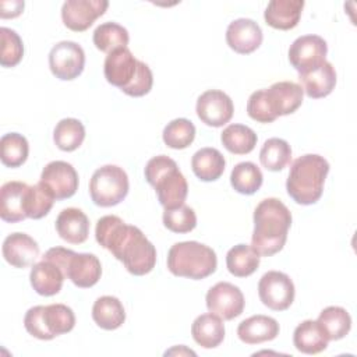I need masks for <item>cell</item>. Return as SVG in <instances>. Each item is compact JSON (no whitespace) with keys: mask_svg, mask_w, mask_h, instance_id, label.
Returning a JSON list of instances; mask_svg holds the SVG:
<instances>
[{"mask_svg":"<svg viewBox=\"0 0 357 357\" xmlns=\"http://www.w3.org/2000/svg\"><path fill=\"white\" fill-rule=\"evenodd\" d=\"M96 241L121 261L135 276L149 273L156 264V248L135 226L127 225L116 215L102 216L96 222Z\"/></svg>","mask_w":357,"mask_h":357,"instance_id":"1","label":"cell"},{"mask_svg":"<svg viewBox=\"0 0 357 357\" xmlns=\"http://www.w3.org/2000/svg\"><path fill=\"white\" fill-rule=\"evenodd\" d=\"M290 226L291 213L280 199H262L254 211L252 250L259 257H271L279 252L286 244Z\"/></svg>","mask_w":357,"mask_h":357,"instance_id":"2","label":"cell"},{"mask_svg":"<svg viewBox=\"0 0 357 357\" xmlns=\"http://www.w3.org/2000/svg\"><path fill=\"white\" fill-rule=\"evenodd\" d=\"M328 173L329 163L324 156L307 153L297 158L286 181L287 194L300 205L315 204L322 195Z\"/></svg>","mask_w":357,"mask_h":357,"instance_id":"3","label":"cell"},{"mask_svg":"<svg viewBox=\"0 0 357 357\" xmlns=\"http://www.w3.org/2000/svg\"><path fill=\"white\" fill-rule=\"evenodd\" d=\"M145 178L155 188L165 209H173L184 204L188 184L172 158L158 155L149 159L145 166Z\"/></svg>","mask_w":357,"mask_h":357,"instance_id":"4","label":"cell"},{"mask_svg":"<svg viewBox=\"0 0 357 357\" xmlns=\"http://www.w3.org/2000/svg\"><path fill=\"white\" fill-rule=\"evenodd\" d=\"M216 266L215 251L198 241L176 243L167 254V269L178 278L205 279L216 271Z\"/></svg>","mask_w":357,"mask_h":357,"instance_id":"5","label":"cell"},{"mask_svg":"<svg viewBox=\"0 0 357 357\" xmlns=\"http://www.w3.org/2000/svg\"><path fill=\"white\" fill-rule=\"evenodd\" d=\"M127 173L116 165H105L96 169L89 181V194L98 206H114L128 194Z\"/></svg>","mask_w":357,"mask_h":357,"instance_id":"6","label":"cell"},{"mask_svg":"<svg viewBox=\"0 0 357 357\" xmlns=\"http://www.w3.org/2000/svg\"><path fill=\"white\" fill-rule=\"evenodd\" d=\"M294 283L289 275L269 271L259 279L258 296L264 305L273 311L287 310L294 300Z\"/></svg>","mask_w":357,"mask_h":357,"instance_id":"7","label":"cell"},{"mask_svg":"<svg viewBox=\"0 0 357 357\" xmlns=\"http://www.w3.org/2000/svg\"><path fill=\"white\" fill-rule=\"evenodd\" d=\"M84 49L71 40L56 43L49 53V67L52 74L61 81L75 79L84 71Z\"/></svg>","mask_w":357,"mask_h":357,"instance_id":"8","label":"cell"},{"mask_svg":"<svg viewBox=\"0 0 357 357\" xmlns=\"http://www.w3.org/2000/svg\"><path fill=\"white\" fill-rule=\"evenodd\" d=\"M205 301L209 312L226 321L241 315L245 303L241 290L229 282H219L212 286L206 293Z\"/></svg>","mask_w":357,"mask_h":357,"instance_id":"9","label":"cell"},{"mask_svg":"<svg viewBox=\"0 0 357 357\" xmlns=\"http://www.w3.org/2000/svg\"><path fill=\"white\" fill-rule=\"evenodd\" d=\"M328 45L318 35L298 36L289 47V61L298 71L305 73L325 61Z\"/></svg>","mask_w":357,"mask_h":357,"instance_id":"10","label":"cell"},{"mask_svg":"<svg viewBox=\"0 0 357 357\" xmlns=\"http://www.w3.org/2000/svg\"><path fill=\"white\" fill-rule=\"evenodd\" d=\"M39 183L43 184L56 199H66L73 197L78 190V173L73 165L64 160H53L43 167Z\"/></svg>","mask_w":357,"mask_h":357,"instance_id":"11","label":"cell"},{"mask_svg":"<svg viewBox=\"0 0 357 357\" xmlns=\"http://www.w3.org/2000/svg\"><path fill=\"white\" fill-rule=\"evenodd\" d=\"M195 110L199 120L206 126L222 127L231 120L234 105L223 91L209 89L199 95Z\"/></svg>","mask_w":357,"mask_h":357,"instance_id":"12","label":"cell"},{"mask_svg":"<svg viewBox=\"0 0 357 357\" xmlns=\"http://www.w3.org/2000/svg\"><path fill=\"white\" fill-rule=\"evenodd\" d=\"M107 7L106 0H67L61 7V20L68 29L82 32L103 15Z\"/></svg>","mask_w":357,"mask_h":357,"instance_id":"13","label":"cell"},{"mask_svg":"<svg viewBox=\"0 0 357 357\" xmlns=\"http://www.w3.org/2000/svg\"><path fill=\"white\" fill-rule=\"evenodd\" d=\"M138 63L139 60L132 56L128 47H120L110 52L103 64L106 81L121 91L126 89L138 71Z\"/></svg>","mask_w":357,"mask_h":357,"instance_id":"14","label":"cell"},{"mask_svg":"<svg viewBox=\"0 0 357 357\" xmlns=\"http://www.w3.org/2000/svg\"><path fill=\"white\" fill-rule=\"evenodd\" d=\"M268 106L273 116H287L294 113L303 103V88L291 81H279L264 89Z\"/></svg>","mask_w":357,"mask_h":357,"instance_id":"15","label":"cell"},{"mask_svg":"<svg viewBox=\"0 0 357 357\" xmlns=\"http://www.w3.org/2000/svg\"><path fill=\"white\" fill-rule=\"evenodd\" d=\"M261 26L250 18H238L229 24L226 29V42L231 50L240 54L255 52L262 43Z\"/></svg>","mask_w":357,"mask_h":357,"instance_id":"16","label":"cell"},{"mask_svg":"<svg viewBox=\"0 0 357 357\" xmlns=\"http://www.w3.org/2000/svg\"><path fill=\"white\" fill-rule=\"evenodd\" d=\"M29 185L22 181H7L0 190V218L8 223L26 219V194Z\"/></svg>","mask_w":357,"mask_h":357,"instance_id":"17","label":"cell"},{"mask_svg":"<svg viewBox=\"0 0 357 357\" xmlns=\"http://www.w3.org/2000/svg\"><path fill=\"white\" fill-rule=\"evenodd\" d=\"M3 257L15 268H26L35 264L39 257L38 243L25 233H11L3 241Z\"/></svg>","mask_w":357,"mask_h":357,"instance_id":"18","label":"cell"},{"mask_svg":"<svg viewBox=\"0 0 357 357\" xmlns=\"http://www.w3.org/2000/svg\"><path fill=\"white\" fill-rule=\"evenodd\" d=\"M300 86L308 98L319 99L328 96L336 85V71L329 61L321 63L318 67L298 74Z\"/></svg>","mask_w":357,"mask_h":357,"instance_id":"19","label":"cell"},{"mask_svg":"<svg viewBox=\"0 0 357 357\" xmlns=\"http://www.w3.org/2000/svg\"><path fill=\"white\" fill-rule=\"evenodd\" d=\"M102 275V265L96 255L88 252H75L67 268V279L77 287L88 289L95 286Z\"/></svg>","mask_w":357,"mask_h":357,"instance_id":"20","label":"cell"},{"mask_svg":"<svg viewBox=\"0 0 357 357\" xmlns=\"http://www.w3.org/2000/svg\"><path fill=\"white\" fill-rule=\"evenodd\" d=\"M64 279H66V275L60 269V266L43 258L40 262L32 265V269L29 273L31 286L38 294L45 297L57 294L63 287Z\"/></svg>","mask_w":357,"mask_h":357,"instance_id":"21","label":"cell"},{"mask_svg":"<svg viewBox=\"0 0 357 357\" xmlns=\"http://www.w3.org/2000/svg\"><path fill=\"white\" fill-rule=\"evenodd\" d=\"M56 230L64 241L82 244L89 234L88 216L78 208H66L56 219Z\"/></svg>","mask_w":357,"mask_h":357,"instance_id":"22","label":"cell"},{"mask_svg":"<svg viewBox=\"0 0 357 357\" xmlns=\"http://www.w3.org/2000/svg\"><path fill=\"white\" fill-rule=\"evenodd\" d=\"M303 7V0H272L264 13L265 22L275 29L289 31L298 24Z\"/></svg>","mask_w":357,"mask_h":357,"instance_id":"23","label":"cell"},{"mask_svg":"<svg viewBox=\"0 0 357 357\" xmlns=\"http://www.w3.org/2000/svg\"><path fill=\"white\" fill-rule=\"evenodd\" d=\"M279 335V324L268 315H252L238 324L237 336L247 344H259L273 340Z\"/></svg>","mask_w":357,"mask_h":357,"instance_id":"24","label":"cell"},{"mask_svg":"<svg viewBox=\"0 0 357 357\" xmlns=\"http://www.w3.org/2000/svg\"><path fill=\"white\" fill-rule=\"evenodd\" d=\"M194 340L204 349H215L225 339V325L222 318L209 312L195 318L191 325Z\"/></svg>","mask_w":357,"mask_h":357,"instance_id":"25","label":"cell"},{"mask_svg":"<svg viewBox=\"0 0 357 357\" xmlns=\"http://www.w3.org/2000/svg\"><path fill=\"white\" fill-rule=\"evenodd\" d=\"M191 167L194 174L202 181L218 180L226 167V160L223 155L216 148H201L191 159Z\"/></svg>","mask_w":357,"mask_h":357,"instance_id":"26","label":"cell"},{"mask_svg":"<svg viewBox=\"0 0 357 357\" xmlns=\"http://www.w3.org/2000/svg\"><path fill=\"white\" fill-rule=\"evenodd\" d=\"M92 318L99 328L114 331L124 324L126 311L117 297L102 296L93 303Z\"/></svg>","mask_w":357,"mask_h":357,"instance_id":"27","label":"cell"},{"mask_svg":"<svg viewBox=\"0 0 357 357\" xmlns=\"http://www.w3.org/2000/svg\"><path fill=\"white\" fill-rule=\"evenodd\" d=\"M328 339L317 321L305 319L297 325L293 333L294 347L304 354H318L328 347Z\"/></svg>","mask_w":357,"mask_h":357,"instance_id":"28","label":"cell"},{"mask_svg":"<svg viewBox=\"0 0 357 357\" xmlns=\"http://www.w3.org/2000/svg\"><path fill=\"white\" fill-rule=\"evenodd\" d=\"M317 322L328 340L343 339L351 329L350 314L344 308L337 305L324 308Z\"/></svg>","mask_w":357,"mask_h":357,"instance_id":"29","label":"cell"},{"mask_svg":"<svg viewBox=\"0 0 357 357\" xmlns=\"http://www.w3.org/2000/svg\"><path fill=\"white\" fill-rule=\"evenodd\" d=\"M227 271L236 278H247L252 275L259 266V255L251 245L237 244L226 254Z\"/></svg>","mask_w":357,"mask_h":357,"instance_id":"30","label":"cell"},{"mask_svg":"<svg viewBox=\"0 0 357 357\" xmlns=\"http://www.w3.org/2000/svg\"><path fill=\"white\" fill-rule=\"evenodd\" d=\"M220 141L230 153L245 155L255 148L258 137L244 124H230L220 134Z\"/></svg>","mask_w":357,"mask_h":357,"instance_id":"31","label":"cell"},{"mask_svg":"<svg viewBox=\"0 0 357 357\" xmlns=\"http://www.w3.org/2000/svg\"><path fill=\"white\" fill-rule=\"evenodd\" d=\"M43 322L49 339H54L63 333L73 331L75 325V315L73 310L64 304L43 305Z\"/></svg>","mask_w":357,"mask_h":357,"instance_id":"32","label":"cell"},{"mask_svg":"<svg viewBox=\"0 0 357 357\" xmlns=\"http://www.w3.org/2000/svg\"><path fill=\"white\" fill-rule=\"evenodd\" d=\"M85 139L84 124L73 117L60 120L53 131V141L56 146L64 152H73L81 146Z\"/></svg>","mask_w":357,"mask_h":357,"instance_id":"33","label":"cell"},{"mask_svg":"<svg viewBox=\"0 0 357 357\" xmlns=\"http://www.w3.org/2000/svg\"><path fill=\"white\" fill-rule=\"evenodd\" d=\"M93 45L105 53H110L120 47H127L130 36L128 31L117 22H103L93 31Z\"/></svg>","mask_w":357,"mask_h":357,"instance_id":"34","label":"cell"},{"mask_svg":"<svg viewBox=\"0 0 357 357\" xmlns=\"http://www.w3.org/2000/svg\"><path fill=\"white\" fill-rule=\"evenodd\" d=\"M264 181L262 172L252 162L237 163L230 174L231 187L244 195H251L257 192Z\"/></svg>","mask_w":357,"mask_h":357,"instance_id":"35","label":"cell"},{"mask_svg":"<svg viewBox=\"0 0 357 357\" xmlns=\"http://www.w3.org/2000/svg\"><path fill=\"white\" fill-rule=\"evenodd\" d=\"M259 160L266 170H283L291 160V148L289 142L282 138H269L261 148Z\"/></svg>","mask_w":357,"mask_h":357,"instance_id":"36","label":"cell"},{"mask_svg":"<svg viewBox=\"0 0 357 357\" xmlns=\"http://www.w3.org/2000/svg\"><path fill=\"white\" fill-rule=\"evenodd\" d=\"M0 148L1 162L7 167H18L24 165L29 153L26 138L18 132L4 134L0 139Z\"/></svg>","mask_w":357,"mask_h":357,"instance_id":"37","label":"cell"},{"mask_svg":"<svg viewBox=\"0 0 357 357\" xmlns=\"http://www.w3.org/2000/svg\"><path fill=\"white\" fill-rule=\"evenodd\" d=\"M163 142L172 149H184L195 138V126L188 119H174L163 130Z\"/></svg>","mask_w":357,"mask_h":357,"instance_id":"38","label":"cell"},{"mask_svg":"<svg viewBox=\"0 0 357 357\" xmlns=\"http://www.w3.org/2000/svg\"><path fill=\"white\" fill-rule=\"evenodd\" d=\"M0 39V64L3 67H15L24 56V45L20 35L7 26H1Z\"/></svg>","mask_w":357,"mask_h":357,"instance_id":"39","label":"cell"},{"mask_svg":"<svg viewBox=\"0 0 357 357\" xmlns=\"http://www.w3.org/2000/svg\"><path fill=\"white\" fill-rule=\"evenodd\" d=\"M53 194L40 183L29 185L26 194V216L31 219H40L46 216L54 202Z\"/></svg>","mask_w":357,"mask_h":357,"instance_id":"40","label":"cell"},{"mask_svg":"<svg viewBox=\"0 0 357 357\" xmlns=\"http://www.w3.org/2000/svg\"><path fill=\"white\" fill-rule=\"evenodd\" d=\"M163 225L173 233H190L197 226V215L192 208L183 204L173 209H165Z\"/></svg>","mask_w":357,"mask_h":357,"instance_id":"41","label":"cell"},{"mask_svg":"<svg viewBox=\"0 0 357 357\" xmlns=\"http://www.w3.org/2000/svg\"><path fill=\"white\" fill-rule=\"evenodd\" d=\"M247 113L252 120L258 123H272L276 120L268 106L264 89L255 91L250 95L247 102Z\"/></svg>","mask_w":357,"mask_h":357,"instance_id":"42","label":"cell"},{"mask_svg":"<svg viewBox=\"0 0 357 357\" xmlns=\"http://www.w3.org/2000/svg\"><path fill=\"white\" fill-rule=\"evenodd\" d=\"M153 85V75L151 68L148 67V64H145L144 61L139 60L138 63V71L134 77V79L131 81V84L123 89V92L128 96H134V98H139L146 95Z\"/></svg>","mask_w":357,"mask_h":357,"instance_id":"43","label":"cell"},{"mask_svg":"<svg viewBox=\"0 0 357 357\" xmlns=\"http://www.w3.org/2000/svg\"><path fill=\"white\" fill-rule=\"evenodd\" d=\"M0 17L1 18H14L18 17L24 10V1H1L0 3Z\"/></svg>","mask_w":357,"mask_h":357,"instance_id":"44","label":"cell"},{"mask_svg":"<svg viewBox=\"0 0 357 357\" xmlns=\"http://www.w3.org/2000/svg\"><path fill=\"white\" fill-rule=\"evenodd\" d=\"M183 351H185V353H188V354H192V356H195V353H194V351H191V350L185 349L184 346H181L180 349H178V347H174V349H172V350L166 351V356H167V354H173V353H178V354H181Z\"/></svg>","mask_w":357,"mask_h":357,"instance_id":"45","label":"cell"}]
</instances>
